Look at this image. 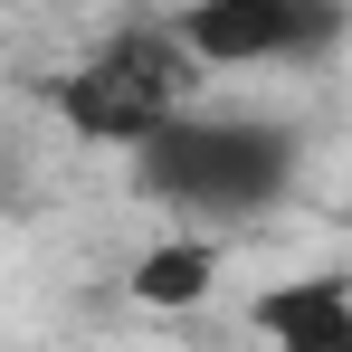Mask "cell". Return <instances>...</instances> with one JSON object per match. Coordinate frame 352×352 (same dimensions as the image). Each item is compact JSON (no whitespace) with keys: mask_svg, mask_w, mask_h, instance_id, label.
<instances>
[{"mask_svg":"<svg viewBox=\"0 0 352 352\" xmlns=\"http://www.w3.org/2000/svg\"><path fill=\"white\" fill-rule=\"evenodd\" d=\"M295 172V133L257 115H181L143 143V190L190 219H248Z\"/></svg>","mask_w":352,"mask_h":352,"instance_id":"1","label":"cell"},{"mask_svg":"<svg viewBox=\"0 0 352 352\" xmlns=\"http://www.w3.org/2000/svg\"><path fill=\"white\" fill-rule=\"evenodd\" d=\"M190 86H200V67L181 58V38L162 19H133V29H115L76 76H58V124L86 133V143L143 153L162 124L190 115Z\"/></svg>","mask_w":352,"mask_h":352,"instance_id":"2","label":"cell"},{"mask_svg":"<svg viewBox=\"0 0 352 352\" xmlns=\"http://www.w3.org/2000/svg\"><path fill=\"white\" fill-rule=\"evenodd\" d=\"M181 38V58L200 67H305L324 48H343V10H314V0H200L162 19Z\"/></svg>","mask_w":352,"mask_h":352,"instance_id":"3","label":"cell"},{"mask_svg":"<svg viewBox=\"0 0 352 352\" xmlns=\"http://www.w3.org/2000/svg\"><path fill=\"white\" fill-rule=\"evenodd\" d=\"M248 324L276 352H314V343H333L352 324V276H286V286H267L248 305Z\"/></svg>","mask_w":352,"mask_h":352,"instance_id":"4","label":"cell"},{"mask_svg":"<svg viewBox=\"0 0 352 352\" xmlns=\"http://www.w3.org/2000/svg\"><path fill=\"white\" fill-rule=\"evenodd\" d=\"M219 286V238L210 229H181V238H153L143 257H133V305H200V295Z\"/></svg>","mask_w":352,"mask_h":352,"instance_id":"5","label":"cell"}]
</instances>
